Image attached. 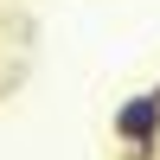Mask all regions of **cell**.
<instances>
[{
    "label": "cell",
    "mask_w": 160,
    "mask_h": 160,
    "mask_svg": "<svg viewBox=\"0 0 160 160\" xmlns=\"http://www.w3.org/2000/svg\"><path fill=\"white\" fill-rule=\"evenodd\" d=\"M109 141L115 148H160V90H135L109 109Z\"/></svg>",
    "instance_id": "6da1fadb"
},
{
    "label": "cell",
    "mask_w": 160,
    "mask_h": 160,
    "mask_svg": "<svg viewBox=\"0 0 160 160\" xmlns=\"http://www.w3.org/2000/svg\"><path fill=\"white\" fill-rule=\"evenodd\" d=\"M115 160H160V148H122Z\"/></svg>",
    "instance_id": "7a4b0ae2"
},
{
    "label": "cell",
    "mask_w": 160,
    "mask_h": 160,
    "mask_svg": "<svg viewBox=\"0 0 160 160\" xmlns=\"http://www.w3.org/2000/svg\"><path fill=\"white\" fill-rule=\"evenodd\" d=\"M154 90H160V83H154Z\"/></svg>",
    "instance_id": "3957f363"
}]
</instances>
